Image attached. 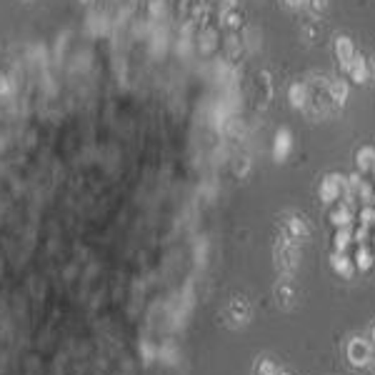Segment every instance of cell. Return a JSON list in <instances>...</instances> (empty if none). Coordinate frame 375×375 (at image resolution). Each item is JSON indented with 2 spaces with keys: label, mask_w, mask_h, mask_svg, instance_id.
<instances>
[{
  "label": "cell",
  "mask_w": 375,
  "mask_h": 375,
  "mask_svg": "<svg viewBox=\"0 0 375 375\" xmlns=\"http://www.w3.org/2000/svg\"><path fill=\"white\" fill-rule=\"evenodd\" d=\"M345 73L350 75V81H356L358 85H360V83L368 81V75H370V70H368V60H365V58H362V56H356V58H353V62H350V68L345 70Z\"/></svg>",
  "instance_id": "10"
},
{
  "label": "cell",
  "mask_w": 375,
  "mask_h": 375,
  "mask_svg": "<svg viewBox=\"0 0 375 375\" xmlns=\"http://www.w3.org/2000/svg\"><path fill=\"white\" fill-rule=\"evenodd\" d=\"M373 243H375V233H373Z\"/></svg>",
  "instance_id": "26"
},
{
  "label": "cell",
  "mask_w": 375,
  "mask_h": 375,
  "mask_svg": "<svg viewBox=\"0 0 375 375\" xmlns=\"http://www.w3.org/2000/svg\"><path fill=\"white\" fill-rule=\"evenodd\" d=\"M345 193V178L338 173H328L320 183V200H323L325 206H333L338 200L343 198Z\"/></svg>",
  "instance_id": "3"
},
{
  "label": "cell",
  "mask_w": 375,
  "mask_h": 375,
  "mask_svg": "<svg viewBox=\"0 0 375 375\" xmlns=\"http://www.w3.org/2000/svg\"><path fill=\"white\" fill-rule=\"evenodd\" d=\"M83 3H90V0H83Z\"/></svg>",
  "instance_id": "27"
},
{
  "label": "cell",
  "mask_w": 375,
  "mask_h": 375,
  "mask_svg": "<svg viewBox=\"0 0 375 375\" xmlns=\"http://www.w3.org/2000/svg\"><path fill=\"white\" fill-rule=\"evenodd\" d=\"M356 165H358V170H360V173L375 168V148H373V145H362V148L358 150V153H356Z\"/></svg>",
  "instance_id": "11"
},
{
  "label": "cell",
  "mask_w": 375,
  "mask_h": 375,
  "mask_svg": "<svg viewBox=\"0 0 375 375\" xmlns=\"http://www.w3.org/2000/svg\"><path fill=\"white\" fill-rule=\"evenodd\" d=\"M293 300H295V288L290 285V281H283L281 285H278V303L290 308L293 306Z\"/></svg>",
  "instance_id": "15"
},
{
  "label": "cell",
  "mask_w": 375,
  "mask_h": 375,
  "mask_svg": "<svg viewBox=\"0 0 375 375\" xmlns=\"http://www.w3.org/2000/svg\"><path fill=\"white\" fill-rule=\"evenodd\" d=\"M360 223L362 225H370V228H373L375 225V206H365L360 210Z\"/></svg>",
  "instance_id": "18"
},
{
  "label": "cell",
  "mask_w": 375,
  "mask_h": 375,
  "mask_svg": "<svg viewBox=\"0 0 375 375\" xmlns=\"http://www.w3.org/2000/svg\"><path fill=\"white\" fill-rule=\"evenodd\" d=\"M356 45H353V40H350L348 35H338L335 38V58L338 62H340V68L348 70L350 62H353V58H356Z\"/></svg>",
  "instance_id": "5"
},
{
  "label": "cell",
  "mask_w": 375,
  "mask_h": 375,
  "mask_svg": "<svg viewBox=\"0 0 375 375\" xmlns=\"http://www.w3.org/2000/svg\"><path fill=\"white\" fill-rule=\"evenodd\" d=\"M368 70H370V78H373V81H375V58H373V60H370Z\"/></svg>",
  "instance_id": "22"
},
{
  "label": "cell",
  "mask_w": 375,
  "mask_h": 375,
  "mask_svg": "<svg viewBox=\"0 0 375 375\" xmlns=\"http://www.w3.org/2000/svg\"><path fill=\"white\" fill-rule=\"evenodd\" d=\"M345 358L353 368H368L370 358H373V345H370L368 338L362 335H353L345 343Z\"/></svg>",
  "instance_id": "2"
},
{
  "label": "cell",
  "mask_w": 375,
  "mask_h": 375,
  "mask_svg": "<svg viewBox=\"0 0 375 375\" xmlns=\"http://www.w3.org/2000/svg\"><path fill=\"white\" fill-rule=\"evenodd\" d=\"M373 175H375V168H373Z\"/></svg>",
  "instance_id": "28"
},
{
  "label": "cell",
  "mask_w": 375,
  "mask_h": 375,
  "mask_svg": "<svg viewBox=\"0 0 375 375\" xmlns=\"http://www.w3.org/2000/svg\"><path fill=\"white\" fill-rule=\"evenodd\" d=\"M353 262H356V270H370L375 265V253L368 248V243L365 245H358V253L356 258H353Z\"/></svg>",
  "instance_id": "12"
},
{
  "label": "cell",
  "mask_w": 375,
  "mask_h": 375,
  "mask_svg": "<svg viewBox=\"0 0 375 375\" xmlns=\"http://www.w3.org/2000/svg\"><path fill=\"white\" fill-rule=\"evenodd\" d=\"M278 375H290V373H278Z\"/></svg>",
  "instance_id": "25"
},
{
  "label": "cell",
  "mask_w": 375,
  "mask_h": 375,
  "mask_svg": "<svg viewBox=\"0 0 375 375\" xmlns=\"http://www.w3.org/2000/svg\"><path fill=\"white\" fill-rule=\"evenodd\" d=\"M331 268L333 273L345 278V281H350V278L356 275V262H353V258H348L345 253H335V250H333V256H331Z\"/></svg>",
  "instance_id": "6"
},
{
  "label": "cell",
  "mask_w": 375,
  "mask_h": 375,
  "mask_svg": "<svg viewBox=\"0 0 375 375\" xmlns=\"http://www.w3.org/2000/svg\"><path fill=\"white\" fill-rule=\"evenodd\" d=\"M353 243V231H350V225L345 228H338L335 235H333V250L335 253H345V248Z\"/></svg>",
  "instance_id": "14"
},
{
  "label": "cell",
  "mask_w": 375,
  "mask_h": 375,
  "mask_svg": "<svg viewBox=\"0 0 375 375\" xmlns=\"http://www.w3.org/2000/svg\"><path fill=\"white\" fill-rule=\"evenodd\" d=\"M353 215H356V206H350V203H338V206H333L331 210V223L335 225V228H345V225L353 223Z\"/></svg>",
  "instance_id": "7"
},
{
  "label": "cell",
  "mask_w": 375,
  "mask_h": 375,
  "mask_svg": "<svg viewBox=\"0 0 375 375\" xmlns=\"http://www.w3.org/2000/svg\"><path fill=\"white\" fill-rule=\"evenodd\" d=\"M288 98H290V106H293V108H306L308 85H306V83H293V85H290V90H288Z\"/></svg>",
  "instance_id": "13"
},
{
  "label": "cell",
  "mask_w": 375,
  "mask_h": 375,
  "mask_svg": "<svg viewBox=\"0 0 375 375\" xmlns=\"http://www.w3.org/2000/svg\"><path fill=\"white\" fill-rule=\"evenodd\" d=\"M298 262H300V245L283 235L281 240L275 243V265H278L281 273L293 275L295 268H298Z\"/></svg>",
  "instance_id": "1"
},
{
  "label": "cell",
  "mask_w": 375,
  "mask_h": 375,
  "mask_svg": "<svg viewBox=\"0 0 375 375\" xmlns=\"http://www.w3.org/2000/svg\"><path fill=\"white\" fill-rule=\"evenodd\" d=\"M306 8L312 15H318V12H323L328 8V0H306Z\"/></svg>",
  "instance_id": "19"
},
{
  "label": "cell",
  "mask_w": 375,
  "mask_h": 375,
  "mask_svg": "<svg viewBox=\"0 0 375 375\" xmlns=\"http://www.w3.org/2000/svg\"><path fill=\"white\" fill-rule=\"evenodd\" d=\"M368 340H370V345H373V348H375V323L368 328Z\"/></svg>",
  "instance_id": "21"
},
{
  "label": "cell",
  "mask_w": 375,
  "mask_h": 375,
  "mask_svg": "<svg viewBox=\"0 0 375 375\" xmlns=\"http://www.w3.org/2000/svg\"><path fill=\"white\" fill-rule=\"evenodd\" d=\"M225 6H235V0H223Z\"/></svg>",
  "instance_id": "24"
},
{
  "label": "cell",
  "mask_w": 375,
  "mask_h": 375,
  "mask_svg": "<svg viewBox=\"0 0 375 375\" xmlns=\"http://www.w3.org/2000/svg\"><path fill=\"white\" fill-rule=\"evenodd\" d=\"M290 150H293V135L288 128H281L278 135H275V145H273V156L275 160H285L290 156Z\"/></svg>",
  "instance_id": "8"
},
{
  "label": "cell",
  "mask_w": 375,
  "mask_h": 375,
  "mask_svg": "<svg viewBox=\"0 0 375 375\" xmlns=\"http://www.w3.org/2000/svg\"><path fill=\"white\" fill-rule=\"evenodd\" d=\"M220 18H223V23L228 25V28H238V25H240V12L235 10V6H225L223 10H220Z\"/></svg>",
  "instance_id": "16"
},
{
  "label": "cell",
  "mask_w": 375,
  "mask_h": 375,
  "mask_svg": "<svg viewBox=\"0 0 375 375\" xmlns=\"http://www.w3.org/2000/svg\"><path fill=\"white\" fill-rule=\"evenodd\" d=\"M368 368H370V370H373V373H375V348H373V358H370V365H368Z\"/></svg>",
  "instance_id": "23"
},
{
  "label": "cell",
  "mask_w": 375,
  "mask_h": 375,
  "mask_svg": "<svg viewBox=\"0 0 375 375\" xmlns=\"http://www.w3.org/2000/svg\"><path fill=\"white\" fill-rule=\"evenodd\" d=\"M283 231H285L288 240H293V243H303L310 238V228H308V220L303 215H295L290 212L285 220H283Z\"/></svg>",
  "instance_id": "4"
},
{
  "label": "cell",
  "mask_w": 375,
  "mask_h": 375,
  "mask_svg": "<svg viewBox=\"0 0 375 375\" xmlns=\"http://www.w3.org/2000/svg\"><path fill=\"white\" fill-rule=\"evenodd\" d=\"M328 95H331V100L338 108H343L345 100H348V95H350L348 83H345L343 78H331V81H328Z\"/></svg>",
  "instance_id": "9"
},
{
  "label": "cell",
  "mask_w": 375,
  "mask_h": 375,
  "mask_svg": "<svg viewBox=\"0 0 375 375\" xmlns=\"http://www.w3.org/2000/svg\"><path fill=\"white\" fill-rule=\"evenodd\" d=\"M368 238H370V225L360 223V228H356V231H353V243L365 245V243H368Z\"/></svg>",
  "instance_id": "17"
},
{
  "label": "cell",
  "mask_w": 375,
  "mask_h": 375,
  "mask_svg": "<svg viewBox=\"0 0 375 375\" xmlns=\"http://www.w3.org/2000/svg\"><path fill=\"white\" fill-rule=\"evenodd\" d=\"M285 6L288 8H300V6H306V0H285Z\"/></svg>",
  "instance_id": "20"
},
{
  "label": "cell",
  "mask_w": 375,
  "mask_h": 375,
  "mask_svg": "<svg viewBox=\"0 0 375 375\" xmlns=\"http://www.w3.org/2000/svg\"><path fill=\"white\" fill-rule=\"evenodd\" d=\"M373 270H375V265H373Z\"/></svg>",
  "instance_id": "29"
}]
</instances>
